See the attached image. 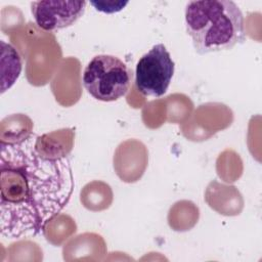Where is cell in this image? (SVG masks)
Listing matches in <instances>:
<instances>
[{"label":"cell","mask_w":262,"mask_h":262,"mask_svg":"<svg viewBox=\"0 0 262 262\" xmlns=\"http://www.w3.org/2000/svg\"><path fill=\"white\" fill-rule=\"evenodd\" d=\"M86 4V1H34L31 11L40 29L53 32L76 23L84 14Z\"/></svg>","instance_id":"cell-5"},{"label":"cell","mask_w":262,"mask_h":262,"mask_svg":"<svg viewBox=\"0 0 262 262\" xmlns=\"http://www.w3.org/2000/svg\"><path fill=\"white\" fill-rule=\"evenodd\" d=\"M175 63L162 43L152 46L137 61L135 68V86L144 96L164 95L174 74Z\"/></svg>","instance_id":"cell-4"},{"label":"cell","mask_w":262,"mask_h":262,"mask_svg":"<svg viewBox=\"0 0 262 262\" xmlns=\"http://www.w3.org/2000/svg\"><path fill=\"white\" fill-rule=\"evenodd\" d=\"M133 73L119 57L95 55L83 73V86L95 99L110 102L125 96L131 87Z\"/></svg>","instance_id":"cell-3"},{"label":"cell","mask_w":262,"mask_h":262,"mask_svg":"<svg viewBox=\"0 0 262 262\" xmlns=\"http://www.w3.org/2000/svg\"><path fill=\"white\" fill-rule=\"evenodd\" d=\"M2 57H1V92L10 88L21 71V57L16 49L10 45L1 41Z\"/></svg>","instance_id":"cell-6"},{"label":"cell","mask_w":262,"mask_h":262,"mask_svg":"<svg viewBox=\"0 0 262 262\" xmlns=\"http://www.w3.org/2000/svg\"><path fill=\"white\" fill-rule=\"evenodd\" d=\"M90 4L95 7L96 10L105 12V13H114L122 10L127 4L128 1H114V0H106V1H90Z\"/></svg>","instance_id":"cell-7"},{"label":"cell","mask_w":262,"mask_h":262,"mask_svg":"<svg viewBox=\"0 0 262 262\" xmlns=\"http://www.w3.org/2000/svg\"><path fill=\"white\" fill-rule=\"evenodd\" d=\"M185 27L199 54L231 49L246 38L244 15L230 0L190 1Z\"/></svg>","instance_id":"cell-2"},{"label":"cell","mask_w":262,"mask_h":262,"mask_svg":"<svg viewBox=\"0 0 262 262\" xmlns=\"http://www.w3.org/2000/svg\"><path fill=\"white\" fill-rule=\"evenodd\" d=\"M37 135L0 144V231L4 238L41 233L69 203L74 176L68 158L49 159Z\"/></svg>","instance_id":"cell-1"}]
</instances>
